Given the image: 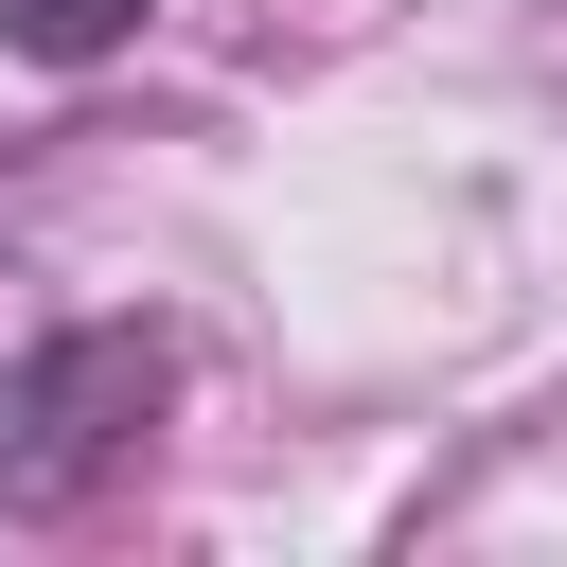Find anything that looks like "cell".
Instances as JSON below:
<instances>
[{
	"mask_svg": "<svg viewBox=\"0 0 567 567\" xmlns=\"http://www.w3.org/2000/svg\"><path fill=\"white\" fill-rule=\"evenodd\" d=\"M159 408H177V337H159V319H71V337L0 354V514H18V532L89 514V496L159 443Z\"/></svg>",
	"mask_w": 567,
	"mask_h": 567,
	"instance_id": "6da1fadb",
	"label": "cell"
},
{
	"mask_svg": "<svg viewBox=\"0 0 567 567\" xmlns=\"http://www.w3.org/2000/svg\"><path fill=\"white\" fill-rule=\"evenodd\" d=\"M142 18H159V0H0V53H35V71H106Z\"/></svg>",
	"mask_w": 567,
	"mask_h": 567,
	"instance_id": "7a4b0ae2",
	"label": "cell"
}]
</instances>
